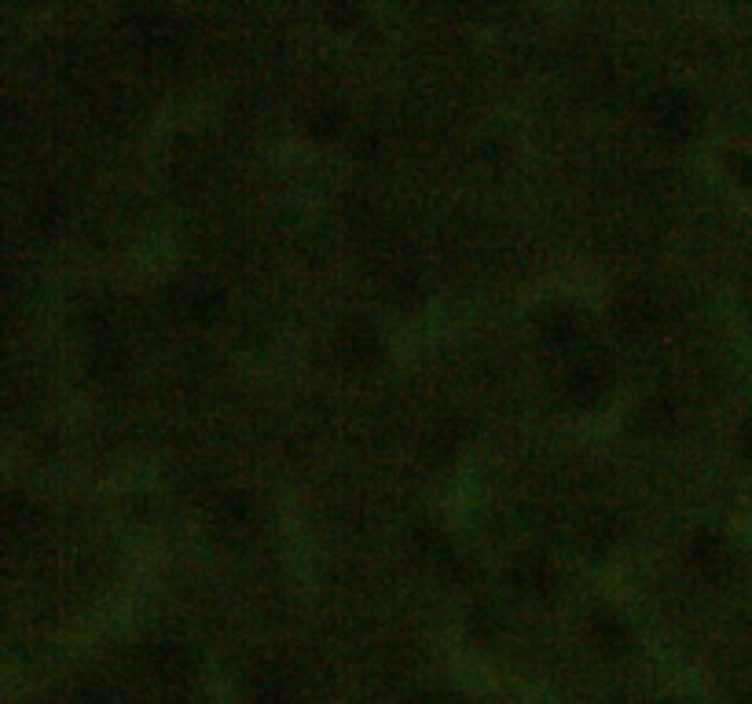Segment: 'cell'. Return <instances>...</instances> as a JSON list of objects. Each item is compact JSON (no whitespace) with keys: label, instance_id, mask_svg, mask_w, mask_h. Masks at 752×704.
Segmentation results:
<instances>
[{"label":"cell","instance_id":"cell-1","mask_svg":"<svg viewBox=\"0 0 752 704\" xmlns=\"http://www.w3.org/2000/svg\"><path fill=\"white\" fill-rule=\"evenodd\" d=\"M657 114H661V125L668 132H683L686 121H690V110H686V99L683 96H661L657 99Z\"/></svg>","mask_w":752,"mask_h":704},{"label":"cell","instance_id":"cell-2","mask_svg":"<svg viewBox=\"0 0 752 704\" xmlns=\"http://www.w3.org/2000/svg\"><path fill=\"white\" fill-rule=\"evenodd\" d=\"M697 558L708 561V565H716V561H723L727 554L719 547V539H701V543H697Z\"/></svg>","mask_w":752,"mask_h":704},{"label":"cell","instance_id":"cell-3","mask_svg":"<svg viewBox=\"0 0 752 704\" xmlns=\"http://www.w3.org/2000/svg\"><path fill=\"white\" fill-rule=\"evenodd\" d=\"M745 451L752 455V426H749V433H745Z\"/></svg>","mask_w":752,"mask_h":704}]
</instances>
